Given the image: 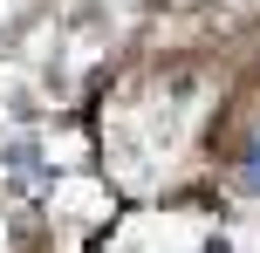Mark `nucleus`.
Masks as SVG:
<instances>
[{
    "instance_id": "1",
    "label": "nucleus",
    "mask_w": 260,
    "mask_h": 253,
    "mask_svg": "<svg viewBox=\"0 0 260 253\" xmlns=\"http://www.w3.org/2000/svg\"><path fill=\"white\" fill-rule=\"evenodd\" d=\"M247 185L260 192V137H253V144H247Z\"/></svg>"
}]
</instances>
